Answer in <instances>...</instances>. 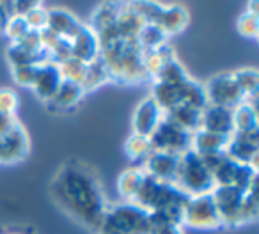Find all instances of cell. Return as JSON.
<instances>
[{
  "label": "cell",
  "mask_w": 259,
  "mask_h": 234,
  "mask_svg": "<svg viewBox=\"0 0 259 234\" xmlns=\"http://www.w3.org/2000/svg\"><path fill=\"white\" fill-rule=\"evenodd\" d=\"M201 130L231 137L234 131L233 108L219 107V105H206L204 110H202Z\"/></svg>",
  "instance_id": "cell-18"
},
{
  "label": "cell",
  "mask_w": 259,
  "mask_h": 234,
  "mask_svg": "<svg viewBox=\"0 0 259 234\" xmlns=\"http://www.w3.org/2000/svg\"><path fill=\"white\" fill-rule=\"evenodd\" d=\"M29 32H30V27L27 25L23 16H11L8 27H6L4 36L9 39V43H20Z\"/></svg>",
  "instance_id": "cell-34"
},
{
  "label": "cell",
  "mask_w": 259,
  "mask_h": 234,
  "mask_svg": "<svg viewBox=\"0 0 259 234\" xmlns=\"http://www.w3.org/2000/svg\"><path fill=\"white\" fill-rule=\"evenodd\" d=\"M227 142H229V137H226V135L211 133V131H206V130H197L192 133L190 151H194L195 155L204 158V156L226 153Z\"/></svg>",
  "instance_id": "cell-21"
},
{
  "label": "cell",
  "mask_w": 259,
  "mask_h": 234,
  "mask_svg": "<svg viewBox=\"0 0 259 234\" xmlns=\"http://www.w3.org/2000/svg\"><path fill=\"white\" fill-rule=\"evenodd\" d=\"M151 234H187L183 223L165 222V220H151Z\"/></svg>",
  "instance_id": "cell-37"
},
{
  "label": "cell",
  "mask_w": 259,
  "mask_h": 234,
  "mask_svg": "<svg viewBox=\"0 0 259 234\" xmlns=\"http://www.w3.org/2000/svg\"><path fill=\"white\" fill-rule=\"evenodd\" d=\"M71 57L85 64L100 59V39L89 23H83L78 34L71 39Z\"/></svg>",
  "instance_id": "cell-17"
},
{
  "label": "cell",
  "mask_w": 259,
  "mask_h": 234,
  "mask_svg": "<svg viewBox=\"0 0 259 234\" xmlns=\"http://www.w3.org/2000/svg\"><path fill=\"white\" fill-rule=\"evenodd\" d=\"M202 85H204L208 105H219V107L234 108L236 105H240L241 101L247 100L243 90L240 89V85H238L236 80H234L233 71L217 73V75L209 76Z\"/></svg>",
  "instance_id": "cell-12"
},
{
  "label": "cell",
  "mask_w": 259,
  "mask_h": 234,
  "mask_svg": "<svg viewBox=\"0 0 259 234\" xmlns=\"http://www.w3.org/2000/svg\"><path fill=\"white\" fill-rule=\"evenodd\" d=\"M96 230L112 234H151L149 213L134 202H110Z\"/></svg>",
  "instance_id": "cell-5"
},
{
  "label": "cell",
  "mask_w": 259,
  "mask_h": 234,
  "mask_svg": "<svg viewBox=\"0 0 259 234\" xmlns=\"http://www.w3.org/2000/svg\"><path fill=\"white\" fill-rule=\"evenodd\" d=\"M9 18H11V13H9L8 2H0V36L6 34V27L9 23Z\"/></svg>",
  "instance_id": "cell-39"
},
{
  "label": "cell",
  "mask_w": 259,
  "mask_h": 234,
  "mask_svg": "<svg viewBox=\"0 0 259 234\" xmlns=\"http://www.w3.org/2000/svg\"><path fill=\"white\" fill-rule=\"evenodd\" d=\"M20 96L13 87H0V112L9 117H18Z\"/></svg>",
  "instance_id": "cell-33"
},
{
  "label": "cell",
  "mask_w": 259,
  "mask_h": 234,
  "mask_svg": "<svg viewBox=\"0 0 259 234\" xmlns=\"http://www.w3.org/2000/svg\"><path fill=\"white\" fill-rule=\"evenodd\" d=\"M190 73L187 71V68L183 66V62L180 59H172L170 62H167L162 68V71L151 80V82H160V83H183L187 80H190Z\"/></svg>",
  "instance_id": "cell-29"
},
{
  "label": "cell",
  "mask_w": 259,
  "mask_h": 234,
  "mask_svg": "<svg viewBox=\"0 0 259 234\" xmlns=\"http://www.w3.org/2000/svg\"><path fill=\"white\" fill-rule=\"evenodd\" d=\"M236 30L240 36L247 37V39H257L259 18H257V2H255V0H252L250 4H247L245 11L238 16Z\"/></svg>",
  "instance_id": "cell-26"
},
{
  "label": "cell",
  "mask_w": 259,
  "mask_h": 234,
  "mask_svg": "<svg viewBox=\"0 0 259 234\" xmlns=\"http://www.w3.org/2000/svg\"><path fill=\"white\" fill-rule=\"evenodd\" d=\"M30 135L20 119L9 130L0 133V165L13 167L23 163L30 155Z\"/></svg>",
  "instance_id": "cell-11"
},
{
  "label": "cell",
  "mask_w": 259,
  "mask_h": 234,
  "mask_svg": "<svg viewBox=\"0 0 259 234\" xmlns=\"http://www.w3.org/2000/svg\"><path fill=\"white\" fill-rule=\"evenodd\" d=\"M6 59L9 62V68L15 66H25V64H41V62L48 61V59L37 57V55L30 54L27 48H23L18 43H9L8 50H6Z\"/></svg>",
  "instance_id": "cell-32"
},
{
  "label": "cell",
  "mask_w": 259,
  "mask_h": 234,
  "mask_svg": "<svg viewBox=\"0 0 259 234\" xmlns=\"http://www.w3.org/2000/svg\"><path fill=\"white\" fill-rule=\"evenodd\" d=\"M108 82H110V76H108L107 68H105L103 61L98 59V61L91 62V64L87 66V73L82 82V87H83V90L89 94V92H93V90L103 87L105 83H108Z\"/></svg>",
  "instance_id": "cell-28"
},
{
  "label": "cell",
  "mask_w": 259,
  "mask_h": 234,
  "mask_svg": "<svg viewBox=\"0 0 259 234\" xmlns=\"http://www.w3.org/2000/svg\"><path fill=\"white\" fill-rule=\"evenodd\" d=\"M23 18H25L27 25L30 27V30L43 32L48 25V8H45V6L39 2V4H37L30 13H27Z\"/></svg>",
  "instance_id": "cell-35"
},
{
  "label": "cell",
  "mask_w": 259,
  "mask_h": 234,
  "mask_svg": "<svg viewBox=\"0 0 259 234\" xmlns=\"http://www.w3.org/2000/svg\"><path fill=\"white\" fill-rule=\"evenodd\" d=\"M190 142L192 133L187 130L180 128L174 124L172 121L165 119L158 124L155 131L149 135V144H151V151L167 153V155L174 156H183L185 153L190 151Z\"/></svg>",
  "instance_id": "cell-10"
},
{
  "label": "cell",
  "mask_w": 259,
  "mask_h": 234,
  "mask_svg": "<svg viewBox=\"0 0 259 234\" xmlns=\"http://www.w3.org/2000/svg\"><path fill=\"white\" fill-rule=\"evenodd\" d=\"M85 96L87 92L83 90V87L80 83L73 82V80L62 78L57 92L47 103V108L52 112H69L75 107H78Z\"/></svg>",
  "instance_id": "cell-19"
},
{
  "label": "cell",
  "mask_w": 259,
  "mask_h": 234,
  "mask_svg": "<svg viewBox=\"0 0 259 234\" xmlns=\"http://www.w3.org/2000/svg\"><path fill=\"white\" fill-rule=\"evenodd\" d=\"M62 82V73L59 64H55L54 61H45L37 66L36 76L34 82L30 85V90L34 92V96L47 105L48 101L54 98V94L57 92L59 85Z\"/></svg>",
  "instance_id": "cell-15"
},
{
  "label": "cell",
  "mask_w": 259,
  "mask_h": 234,
  "mask_svg": "<svg viewBox=\"0 0 259 234\" xmlns=\"http://www.w3.org/2000/svg\"><path fill=\"white\" fill-rule=\"evenodd\" d=\"M16 121H18V117H9V115H4L0 112V133H4L6 130H9Z\"/></svg>",
  "instance_id": "cell-40"
},
{
  "label": "cell",
  "mask_w": 259,
  "mask_h": 234,
  "mask_svg": "<svg viewBox=\"0 0 259 234\" xmlns=\"http://www.w3.org/2000/svg\"><path fill=\"white\" fill-rule=\"evenodd\" d=\"M178 188L183 192L187 197H199V195H208L215 188V181L206 167L204 160L194 151L185 153L180 158V167H178L176 181Z\"/></svg>",
  "instance_id": "cell-7"
},
{
  "label": "cell",
  "mask_w": 259,
  "mask_h": 234,
  "mask_svg": "<svg viewBox=\"0 0 259 234\" xmlns=\"http://www.w3.org/2000/svg\"><path fill=\"white\" fill-rule=\"evenodd\" d=\"M83 22H80L75 16V13H71L69 9L64 8H52L48 9V25L47 29L50 32H54L55 36L62 37V39L71 41L73 37L78 34V30L82 29Z\"/></svg>",
  "instance_id": "cell-20"
},
{
  "label": "cell",
  "mask_w": 259,
  "mask_h": 234,
  "mask_svg": "<svg viewBox=\"0 0 259 234\" xmlns=\"http://www.w3.org/2000/svg\"><path fill=\"white\" fill-rule=\"evenodd\" d=\"M226 155L238 163L257 167L259 131H233L227 142Z\"/></svg>",
  "instance_id": "cell-13"
},
{
  "label": "cell",
  "mask_w": 259,
  "mask_h": 234,
  "mask_svg": "<svg viewBox=\"0 0 259 234\" xmlns=\"http://www.w3.org/2000/svg\"><path fill=\"white\" fill-rule=\"evenodd\" d=\"M180 158L181 156L167 155V153H158L151 151L146 160L141 163V167L144 169V172L148 176L155 177L163 183H172L176 181L178 167H180Z\"/></svg>",
  "instance_id": "cell-16"
},
{
  "label": "cell",
  "mask_w": 259,
  "mask_h": 234,
  "mask_svg": "<svg viewBox=\"0 0 259 234\" xmlns=\"http://www.w3.org/2000/svg\"><path fill=\"white\" fill-rule=\"evenodd\" d=\"M167 41H169V37L163 34V30L156 25H151V23H144L141 32H139V44H141L142 54L162 46Z\"/></svg>",
  "instance_id": "cell-31"
},
{
  "label": "cell",
  "mask_w": 259,
  "mask_h": 234,
  "mask_svg": "<svg viewBox=\"0 0 259 234\" xmlns=\"http://www.w3.org/2000/svg\"><path fill=\"white\" fill-rule=\"evenodd\" d=\"M188 199L190 197H187L176 184L163 183L146 174L134 204L148 211L151 220L183 223V209Z\"/></svg>",
  "instance_id": "cell-3"
},
{
  "label": "cell",
  "mask_w": 259,
  "mask_h": 234,
  "mask_svg": "<svg viewBox=\"0 0 259 234\" xmlns=\"http://www.w3.org/2000/svg\"><path fill=\"white\" fill-rule=\"evenodd\" d=\"M183 227L194 230H217L222 229L217 206L211 194L190 197L183 209Z\"/></svg>",
  "instance_id": "cell-9"
},
{
  "label": "cell",
  "mask_w": 259,
  "mask_h": 234,
  "mask_svg": "<svg viewBox=\"0 0 259 234\" xmlns=\"http://www.w3.org/2000/svg\"><path fill=\"white\" fill-rule=\"evenodd\" d=\"M233 76L240 89L243 90L245 98H257V85H259V75L255 68H238L233 71Z\"/></svg>",
  "instance_id": "cell-30"
},
{
  "label": "cell",
  "mask_w": 259,
  "mask_h": 234,
  "mask_svg": "<svg viewBox=\"0 0 259 234\" xmlns=\"http://www.w3.org/2000/svg\"><path fill=\"white\" fill-rule=\"evenodd\" d=\"M124 153L134 165H141L146 160V156L151 153V144L148 137H142L137 133H130V137L124 141Z\"/></svg>",
  "instance_id": "cell-27"
},
{
  "label": "cell",
  "mask_w": 259,
  "mask_h": 234,
  "mask_svg": "<svg viewBox=\"0 0 259 234\" xmlns=\"http://www.w3.org/2000/svg\"><path fill=\"white\" fill-rule=\"evenodd\" d=\"M211 197L219 211L222 227L238 229L257 220V183L250 184L245 190L238 186H215Z\"/></svg>",
  "instance_id": "cell-4"
},
{
  "label": "cell",
  "mask_w": 259,
  "mask_h": 234,
  "mask_svg": "<svg viewBox=\"0 0 259 234\" xmlns=\"http://www.w3.org/2000/svg\"><path fill=\"white\" fill-rule=\"evenodd\" d=\"M89 25L100 39V59L112 83L134 85L149 82L142 68L139 44L142 18L132 2H105L94 9Z\"/></svg>",
  "instance_id": "cell-1"
},
{
  "label": "cell",
  "mask_w": 259,
  "mask_h": 234,
  "mask_svg": "<svg viewBox=\"0 0 259 234\" xmlns=\"http://www.w3.org/2000/svg\"><path fill=\"white\" fill-rule=\"evenodd\" d=\"M163 112L162 108L156 105V101L151 96H144L134 108L132 114V133L148 137L158 128V124L163 121Z\"/></svg>",
  "instance_id": "cell-14"
},
{
  "label": "cell",
  "mask_w": 259,
  "mask_h": 234,
  "mask_svg": "<svg viewBox=\"0 0 259 234\" xmlns=\"http://www.w3.org/2000/svg\"><path fill=\"white\" fill-rule=\"evenodd\" d=\"M94 234H112V232H107V230H96Z\"/></svg>",
  "instance_id": "cell-41"
},
{
  "label": "cell",
  "mask_w": 259,
  "mask_h": 234,
  "mask_svg": "<svg viewBox=\"0 0 259 234\" xmlns=\"http://www.w3.org/2000/svg\"><path fill=\"white\" fill-rule=\"evenodd\" d=\"M0 234H37L34 227L29 225H2Z\"/></svg>",
  "instance_id": "cell-38"
},
{
  "label": "cell",
  "mask_w": 259,
  "mask_h": 234,
  "mask_svg": "<svg viewBox=\"0 0 259 234\" xmlns=\"http://www.w3.org/2000/svg\"><path fill=\"white\" fill-rule=\"evenodd\" d=\"M165 119L172 121L180 128L187 130L188 133L201 130V119H202V110L194 108L190 105H180V107L172 108L165 114Z\"/></svg>",
  "instance_id": "cell-25"
},
{
  "label": "cell",
  "mask_w": 259,
  "mask_h": 234,
  "mask_svg": "<svg viewBox=\"0 0 259 234\" xmlns=\"http://www.w3.org/2000/svg\"><path fill=\"white\" fill-rule=\"evenodd\" d=\"M202 160L211 172L215 186H238L245 190L250 184L257 183V167L234 162L226 153L204 156Z\"/></svg>",
  "instance_id": "cell-8"
},
{
  "label": "cell",
  "mask_w": 259,
  "mask_h": 234,
  "mask_svg": "<svg viewBox=\"0 0 259 234\" xmlns=\"http://www.w3.org/2000/svg\"><path fill=\"white\" fill-rule=\"evenodd\" d=\"M234 131H259L257 98L241 101L233 108Z\"/></svg>",
  "instance_id": "cell-23"
},
{
  "label": "cell",
  "mask_w": 259,
  "mask_h": 234,
  "mask_svg": "<svg viewBox=\"0 0 259 234\" xmlns=\"http://www.w3.org/2000/svg\"><path fill=\"white\" fill-rule=\"evenodd\" d=\"M137 15L144 23H151L163 30L167 37L181 34L190 23V13L181 4L162 2H132Z\"/></svg>",
  "instance_id": "cell-6"
},
{
  "label": "cell",
  "mask_w": 259,
  "mask_h": 234,
  "mask_svg": "<svg viewBox=\"0 0 259 234\" xmlns=\"http://www.w3.org/2000/svg\"><path fill=\"white\" fill-rule=\"evenodd\" d=\"M54 204L73 222L96 232L108 208V197L98 170L83 160L62 163L48 183Z\"/></svg>",
  "instance_id": "cell-2"
},
{
  "label": "cell",
  "mask_w": 259,
  "mask_h": 234,
  "mask_svg": "<svg viewBox=\"0 0 259 234\" xmlns=\"http://www.w3.org/2000/svg\"><path fill=\"white\" fill-rule=\"evenodd\" d=\"M144 176H146V172L141 165H132V167H128V169L122 170L117 177L119 199L124 202H134Z\"/></svg>",
  "instance_id": "cell-24"
},
{
  "label": "cell",
  "mask_w": 259,
  "mask_h": 234,
  "mask_svg": "<svg viewBox=\"0 0 259 234\" xmlns=\"http://www.w3.org/2000/svg\"><path fill=\"white\" fill-rule=\"evenodd\" d=\"M37 66L39 64H25V66H15V68H11V76L16 85L29 87L30 89V85L34 82V76H36Z\"/></svg>",
  "instance_id": "cell-36"
},
{
  "label": "cell",
  "mask_w": 259,
  "mask_h": 234,
  "mask_svg": "<svg viewBox=\"0 0 259 234\" xmlns=\"http://www.w3.org/2000/svg\"><path fill=\"white\" fill-rule=\"evenodd\" d=\"M172 59H176V50H174L169 41L163 43L162 46L155 48V50L144 52V54H142V68H144V73L149 78V82H151V80L162 71L163 66L172 61Z\"/></svg>",
  "instance_id": "cell-22"
}]
</instances>
